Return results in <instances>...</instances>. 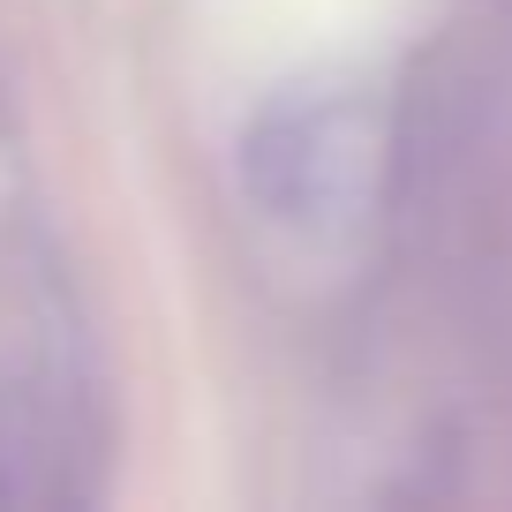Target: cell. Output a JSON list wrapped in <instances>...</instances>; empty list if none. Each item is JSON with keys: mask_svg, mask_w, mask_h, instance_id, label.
<instances>
[{"mask_svg": "<svg viewBox=\"0 0 512 512\" xmlns=\"http://www.w3.org/2000/svg\"><path fill=\"white\" fill-rule=\"evenodd\" d=\"M377 174V106L354 91L279 98L241 144V181L272 219L332 226L354 219Z\"/></svg>", "mask_w": 512, "mask_h": 512, "instance_id": "6da1fadb", "label": "cell"}]
</instances>
